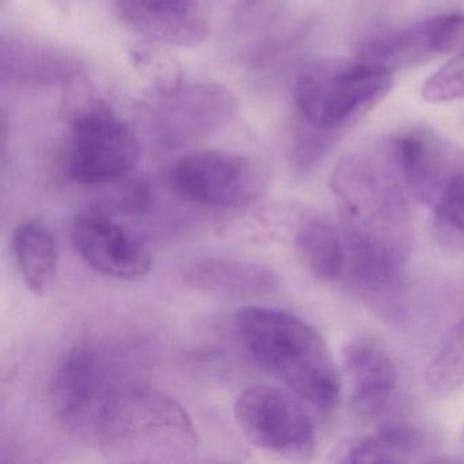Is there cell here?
Wrapping results in <instances>:
<instances>
[{"label":"cell","instance_id":"obj_1","mask_svg":"<svg viewBox=\"0 0 464 464\" xmlns=\"http://www.w3.org/2000/svg\"><path fill=\"white\" fill-rule=\"evenodd\" d=\"M331 189L344 240L341 282L363 300L387 303L411 249L409 192L382 148L342 159L331 175Z\"/></svg>","mask_w":464,"mask_h":464},{"label":"cell","instance_id":"obj_2","mask_svg":"<svg viewBox=\"0 0 464 464\" xmlns=\"http://www.w3.org/2000/svg\"><path fill=\"white\" fill-rule=\"evenodd\" d=\"M238 338L255 362L298 398L330 412L341 396V373L323 336L300 317L249 305L236 316Z\"/></svg>","mask_w":464,"mask_h":464},{"label":"cell","instance_id":"obj_3","mask_svg":"<svg viewBox=\"0 0 464 464\" xmlns=\"http://www.w3.org/2000/svg\"><path fill=\"white\" fill-rule=\"evenodd\" d=\"M91 437L110 460L121 463L183 460L199 442L192 418L179 401L131 380L108 399Z\"/></svg>","mask_w":464,"mask_h":464},{"label":"cell","instance_id":"obj_4","mask_svg":"<svg viewBox=\"0 0 464 464\" xmlns=\"http://www.w3.org/2000/svg\"><path fill=\"white\" fill-rule=\"evenodd\" d=\"M392 77L360 58L316 62L295 82L297 118L344 135L387 96Z\"/></svg>","mask_w":464,"mask_h":464},{"label":"cell","instance_id":"obj_5","mask_svg":"<svg viewBox=\"0 0 464 464\" xmlns=\"http://www.w3.org/2000/svg\"><path fill=\"white\" fill-rule=\"evenodd\" d=\"M69 124L72 134L66 169L75 183H113L137 167L140 157L137 135L102 100L74 105Z\"/></svg>","mask_w":464,"mask_h":464},{"label":"cell","instance_id":"obj_6","mask_svg":"<svg viewBox=\"0 0 464 464\" xmlns=\"http://www.w3.org/2000/svg\"><path fill=\"white\" fill-rule=\"evenodd\" d=\"M127 380L110 347L92 341L75 344L56 366L51 382L55 417L69 430L91 437L102 407Z\"/></svg>","mask_w":464,"mask_h":464},{"label":"cell","instance_id":"obj_7","mask_svg":"<svg viewBox=\"0 0 464 464\" xmlns=\"http://www.w3.org/2000/svg\"><path fill=\"white\" fill-rule=\"evenodd\" d=\"M170 187L184 199L218 208H238L256 202L268 184L259 160L224 150L192 151L169 169Z\"/></svg>","mask_w":464,"mask_h":464},{"label":"cell","instance_id":"obj_8","mask_svg":"<svg viewBox=\"0 0 464 464\" xmlns=\"http://www.w3.org/2000/svg\"><path fill=\"white\" fill-rule=\"evenodd\" d=\"M233 414L238 430L259 450L303 458L316 447L314 418L301 401L278 388H246L236 399Z\"/></svg>","mask_w":464,"mask_h":464},{"label":"cell","instance_id":"obj_9","mask_svg":"<svg viewBox=\"0 0 464 464\" xmlns=\"http://www.w3.org/2000/svg\"><path fill=\"white\" fill-rule=\"evenodd\" d=\"M153 100L148 107L151 135L165 149L205 140L227 127L237 113V99L224 85L200 82Z\"/></svg>","mask_w":464,"mask_h":464},{"label":"cell","instance_id":"obj_10","mask_svg":"<svg viewBox=\"0 0 464 464\" xmlns=\"http://www.w3.org/2000/svg\"><path fill=\"white\" fill-rule=\"evenodd\" d=\"M382 149L409 195L433 208L464 172L463 154L428 130L399 132Z\"/></svg>","mask_w":464,"mask_h":464},{"label":"cell","instance_id":"obj_11","mask_svg":"<svg viewBox=\"0 0 464 464\" xmlns=\"http://www.w3.org/2000/svg\"><path fill=\"white\" fill-rule=\"evenodd\" d=\"M463 48L464 15L445 14L377 34L361 45L357 58L393 75Z\"/></svg>","mask_w":464,"mask_h":464},{"label":"cell","instance_id":"obj_12","mask_svg":"<svg viewBox=\"0 0 464 464\" xmlns=\"http://www.w3.org/2000/svg\"><path fill=\"white\" fill-rule=\"evenodd\" d=\"M72 240L78 255L104 276L130 281L150 271L151 254L145 244L102 214L78 216Z\"/></svg>","mask_w":464,"mask_h":464},{"label":"cell","instance_id":"obj_13","mask_svg":"<svg viewBox=\"0 0 464 464\" xmlns=\"http://www.w3.org/2000/svg\"><path fill=\"white\" fill-rule=\"evenodd\" d=\"M116 13L130 31L159 44L192 47L210 34L197 0H116Z\"/></svg>","mask_w":464,"mask_h":464},{"label":"cell","instance_id":"obj_14","mask_svg":"<svg viewBox=\"0 0 464 464\" xmlns=\"http://www.w3.org/2000/svg\"><path fill=\"white\" fill-rule=\"evenodd\" d=\"M342 368L355 417L373 420L384 414L398 384V371L390 354L372 339H352L344 346Z\"/></svg>","mask_w":464,"mask_h":464},{"label":"cell","instance_id":"obj_15","mask_svg":"<svg viewBox=\"0 0 464 464\" xmlns=\"http://www.w3.org/2000/svg\"><path fill=\"white\" fill-rule=\"evenodd\" d=\"M82 62L64 48L34 37L10 34L0 42L5 82L39 88L70 86L82 74Z\"/></svg>","mask_w":464,"mask_h":464},{"label":"cell","instance_id":"obj_16","mask_svg":"<svg viewBox=\"0 0 464 464\" xmlns=\"http://www.w3.org/2000/svg\"><path fill=\"white\" fill-rule=\"evenodd\" d=\"M184 281L192 289L222 297L248 298L268 295L278 286L271 268L248 260L208 257L191 263Z\"/></svg>","mask_w":464,"mask_h":464},{"label":"cell","instance_id":"obj_17","mask_svg":"<svg viewBox=\"0 0 464 464\" xmlns=\"http://www.w3.org/2000/svg\"><path fill=\"white\" fill-rule=\"evenodd\" d=\"M422 450L423 439L417 429L393 423L371 436L343 440L331 450L328 460L338 464L406 463Z\"/></svg>","mask_w":464,"mask_h":464},{"label":"cell","instance_id":"obj_18","mask_svg":"<svg viewBox=\"0 0 464 464\" xmlns=\"http://www.w3.org/2000/svg\"><path fill=\"white\" fill-rule=\"evenodd\" d=\"M13 252L26 286L44 295L58 273L59 251L53 232L37 219L24 221L13 235Z\"/></svg>","mask_w":464,"mask_h":464},{"label":"cell","instance_id":"obj_19","mask_svg":"<svg viewBox=\"0 0 464 464\" xmlns=\"http://www.w3.org/2000/svg\"><path fill=\"white\" fill-rule=\"evenodd\" d=\"M295 246L316 278L327 282L341 281L344 265L341 227L325 217H311L298 227Z\"/></svg>","mask_w":464,"mask_h":464},{"label":"cell","instance_id":"obj_20","mask_svg":"<svg viewBox=\"0 0 464 464\" xmlns=\"http://www.w3.org/2000/svg\"><path fill=\"white\" fill-rule=\"evenodd\" d=\"M129 59L150 99L170 96L183 86V66L164 44L148 42L137 45L130 50Z\"/></svg>","mask_w":464,"mask_h":464},{"label":"cell","instance_id":"obj_21","mask_svg":"<svg viewBox=\"0 0 464 464\" xmlns=\"http://www.w3.org/2000/svg\"><path fill=\"white\" fill-rule=\"evenodd\" d=\"M426 387L437 396H448L464 385V317L442 339L425 373Z\"/></svg>","mask_w":464,"mask_h":464},{"label":"cell","instance_id":"obj_22","mask_svg":"<svg viewBox=\"0 0 464 464\" xmlns=\"http://www.w3.org/2000/svg\"><path fill=\"white\" fill-rule=\"evenodd\" d=\"M343 135L317 129L297 118L289 145L290 169L297 178L311 175Z\"/></svg>","mask_w":464,"mask_h":464},{"label":"cell","instance_id":"obj_23","mask_svg":"<svg viewBox=\"0 0 464 464\" xmlns=\"http://www.w3.org/2000/svg\"><path fill=\"white\" fill-rule=\"evenodd\" d=\"M433 210L434 235L440 246L464 255V172L450 183Z\"/></svg>","mask_w":464,"mask_h":464},{"label":"cell","instance_id":"obj_24","mask_svg":"<svg viewBox=\"0 0 464 464\" xmlns=\"http://www.w3.org/2000/svg\"><path fill=\"white\" fill-rule=\"evenodd\" d=\"M282 10V0H240L233 12V29L244 36L265 34L276 25Z\"/></svg>","mask_w":464,"mask_h":464},{"label":"cell","instance_id":"obj_25","mask_svg":"<svg viewBox=\"0 0 464 464\" xmlns=\"http://www.w3.org/2000/svg\"><path fill=\"white\" fill-rule=\"evenodd\" d=\"M422 97L430 102L464 99V50L429 77L422 88Z\"/></svg>","mask_w":464,"mask_h":464},{"label":"cell","instance_id":"obj_26","mask_svg":"<svg viewBox=\"0 0 464 464\" xmlns=\"http://www.w3.org/2000/svg\"><path fill=\"white\" fill-rule=\"evenodd\" d=\"M460 450H461V455L464 456V430H463V433H461V437H460Z\"/></svg>","mask_w":464,"mask_h":464}]
</instances>
